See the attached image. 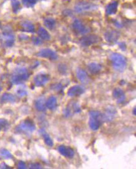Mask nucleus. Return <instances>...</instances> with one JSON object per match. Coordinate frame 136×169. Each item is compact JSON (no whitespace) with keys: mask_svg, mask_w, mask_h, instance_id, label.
Returning <instances> with one entry per match:
<instances>
[{"mask_svg":"<svg viewBox=\"0 0 136 169\" xmlns=\"http://www.w3.org/2000/svg\"><path fill=\"white\" fill-rule=\"evenodd\" d=\"M1 127H0V131H1Z\"/></svg>","mask_w":136,"mask_h":169,"instance_id":"58836bf2","label":"nucleus"},{"mask_svg":"<svg viewBox=\"0 0 136 169\" xmlns=\"http://www.w3.org/2000/svg\"><path fill=\"white\" fill-rule=\"evenodd\" d=\"M38 57L46 58L50 60H56L58 58L57 54L54 50L50 49H43L37 53Z\"/></svg>","mask_w":136,"mask_h":169,"instance_id":"6e6552de","label":"nucleus"},{"mask_svg":"<svg viewBox=\"0 0 136 169\" xmlns=\"http://www.w3.org/2000/svg\"><path fill=\"white\" fill-rule=\"evenodd\" d=\"M39 132H40V134H41V135L42 136L45 144H46L49 147H52L54 145L53 140L52 139L51 137L50 136V135L48 134V133L46 132L45 129H43V128H42V129H40Z\"/></svg>","mask_w":136,"mask_h":169,"instance_id":"a211bd4d","label":"nucleus"},{"mask_svg":"<svg viewBox=\"0 0 136 169\" xmlns=\"http://www.w3.org/2000/svg\"><path fill=\"white\" fill-rule=\"evenodd\" d=\"M15 101H16L15 97L9 93L3 94L1 98V102L3 103H14Z\"/></svg>","mask_w":136,"mask_h":169,"instance_id":"5701e85b","label":"nucleus"},{"mask_svg":"<svg viewBox=\"0 0 136 169\" xmlns=\"http://www.w3.org/2000/svg\"><path fill=\"white\" fill-rule=\"evenodd\" d=\"M104 37L107 42L114 44L117 41L120 37V33L115 30H110L105 33Z\"/></svg>","mask_w":136,"mask_h":169,"instance_id":"f8f14e48","label":"nucleus"},{"mask_svg":"<svg viewBox=\"0 0 136 169\" xmlns=\"http://www.w3.org/2000/svg\"><path fill=\"white\" fill-rule=\"evenodd\" d=\"M29 73L27 69L24 67H18L14 70L11 77V81L13 84L19 85L27 80Z\"/></svg>","mask_w":136,"mask_h":169,"instance_id":"f03ea898","label":"nucleus"},{"mask_svg":"<svg viewBox=\"0 0 136 169\" xmlns=\"http://www.w3.org/2000/svg\"><path fill=\"white\" fill-rule=\"evenodd\" d=\"M135 109H136V108H135V107H134V110H133V114H134V116L136 115V114H135Z\"/></svg>","mask_w":136,"mask_h":169,"instance_id":"c9c22d12","label":"nucleus"},{"mask_svg":"<svg viewBox=\"0 0 136 169\" xmlns=\"http://www.w3.org/2000/svg\"><path fill=\"white\" fill-rule=\"evenodd\" d=\"M1 86L0 85V91H1Z\"/></svg>","mask_w":136,"mask_h":169,"instance_id":"e433bc0d","label":"nucleus"},{"mask_svg":"<svg viewBox=\"0 0 136 169\" xmlns=\"http://www.w3.org/2000/svg\"><path fill=\"white\" fill-rule=\"evenodd\" d=\"M73 29L78 34H85L90 32V29L80 21V20H75L73 23Z\"/></svg>","mask_w":136,"mask_h":169,"instance_id":"1a4fd4ad","label":"nucleus"},{"mask_svg":"<svg viewBox=\"0 0 136 169\" xmlns=\"http://www.w3.org/2000/svg\"><path fill=\"white\" fill-rule=\"evenodd\" d=\"M38 0H22V2L24 6L27 7H32L37 3Z\"/></svg>","mask_w":136,"mask_h":169,"instance_id":"cd10ccee","label":"nucleus"},{"mask_svg":"<svg viewBox=\"0 0 136 169\" xmlns=\"http://www.w3.org/2000/svg\"><path fill=\"white\" fill-rule=\"evenodd\" d=\"M50 80V76L48 75L40 73L35 76L34 83L37 86H43L47 84Z\"/></svg>","mask_w":136,"mask_h":169,"instance_id":"9d476101","label":"nucleus"},{"mask_svg":"<svg viewBox=\"0 0 136 169\" xmlns=\"http://www.w3.org/2000/svg\"><path fill=\"white\" fill-rule=\"evenodd\" d=\"M46 107L48 109L53 110L57 108V99L55 97L51 96L46 101Z\"/></svg>","mask_w":136,"mask_h":169,"instance_id":"412c9836","label":"nucleus"},{"mask_svg":"<svg viewBox=\"0 0 136 169\" xmlns=\"http://www.w3.org/2000/svg\"><path fill=\"white\" fill-rule=\"evenodd\" d=\"M100 38L96 35H89L82 37L80 39V43L84 47H88L99 42Z\"/></svg>","mask_w":136,"mask_h":169,"instance_id":"0eeeda50","label":"nucleus"},{"mask_svg":"<svg viewBox=\"0 0 136 169\" xmlns=\"http://www.w3.org/2000/svg\"><path fill=\"white\" fill-rule=\"evenodd\" d=\"M112 95L114 98L117 100V103L119 104H122L126 99V96L124 91L120 88H115L113 90Z\"/></svg>","mask_w":136,"mask_h":169,"instance_id":"4468645a","label":"nucleus"},{"mask_svg":"<svg viewBox=\"0 0 136 169\" xmlns=\"http://www.w3.org/2000/svg\"><path fill=\"white\" fill-rule=\"evenodd\" d=\"M17 129L18 132L29 134V133L33 132L36 129V127H35V124L33 121L26 119L17 127Z\"/></svg>","mask_w":136,"mask_h":169,"instance_id":"39448f33","label":"nucleus"},{"mask_svg":"<svg viewBox=\"0 0 136 169\" xmlns=\"http://www.w3.org/2000/svg\"><path fill=\"white\" fill-rule=\"evenodd\" d=\"M58 151L62 155L68 158H72L75 155V151L72 148L65 145L59 146Z\"/></svg>","mask_w":136,"mask_h":169,"instance_id":"9b49d317","label":"nucleus"},{"mask_svg":"<svg viewBox=\"0 0 136 169\" xmlns=\"http://www.w3.org/2000/svg\"><path fill=\"white\" fill-rule=\"evenodd\" d=\"M38 35L40 39L45 40H49L51 38L47 30L42 27H40L38 30Z\"/></svg>","mask_w":136,"mask_h":169,"instance_id":"b1692460","label":"nucleus"},{"mask_svg":"<svg viewBox=\"0 0 136 169\" xmlns=\"http://www.w3.org/2000/svg\"><path fill=\"white\" fill-rule=\"evenodd\" d=\"M55 24H56V22L52 18H47L44 20V25L45 27L50 30L53 29L55 27Z\"/></svg>","mask_w":136,"mask_h":169,"instance_id":"393cba45","label":"nucleus"},{"mask_svg":"<svg viewBox=\"0 0 136 169\" xmlns=\"http://www.w3.org/2000/svg\"><path fill=\"white\" fill-rule=\"evenodd\" d=\"M30 167L31 168H42V166L39 163H32L30 165Z\"/></svg>","mask_w":136,"mask_h":169,"instance_id":"473e14b6","label":"nucleus"},{"mask_svg":"<svg viewBox=\"0 0 136 169\" xmlns=\"http://www.w3.org/2000/svg\"><path fill=\"white\" fill-rule=\"evenodd\" d=\"M19 38H21V39H22V40H24V39H28V37L25 36L24 35H21L19 36Z\"/></svg>","mask_w":136,"mask_h":169,"instance_id":"f704fd0d","label":"nucleus"},{"mask_svg":"<svg viewBox=\"0 0 136 169\" xmlns=\"http://www.w3.org/2000/svg\"><path fill=\"white\" fill-rule=\"evenodd\" d=\"M18 168L20 169H24L27 168V165L24 162L19 161L18 163Z\"/></svg>","mask_w":136,"mask_h":169,"instance_id":"7c9ffc66","label":"nucleus"},{"mask_svg":"<svg viewBox=\"0 0 136 169\" xmlns=\"http://www.w3.org/2000/svg\"><path fill=\"white\" fill-rule=\"evenodd\" d=\"M45 100L43 97H40L35 102V106L38 111L44 112L46 110V104H45Z\"/></svg>","mask_w":136,"mask_h":169,"instance_id":"aec40b11","label":"nucleus"},{"mask_svg":"<svg viewBox=\"0 0 136 169\" xmlns=\"http://www.w3.org/2000/svg\"><path fill=\"white\" fill-rule=\"evenodd\" d=\"M85 92V89L82 86L80 85H75L70 87L68 89L67 95L70 97H78L81 95Z\"/></svg>","mask_w":136,"mask_h":169,"instance_id":"ddd939ff","label":"nucleus"},{"mask_svg":"<svg viewBox=\"0 0 136 169\" xmlns=\"http://www.w3.org/2000/svg\"><path fill=\"white\" fill-rule=\"evenodd\" d=\"M27 91L25 90L24 88H19L17 90V94L18 96L20 97H23L24 96H26L27 95Z\"/></svg>","mask_w":136,"mask_h":169,"instance_id":"c85d7f7f","label":"nucleus"},{"mask_svg":"<svg viewBox=\"0 0 136 169\" xmlns=\"http://www.w3.org/2000/svg\"><path fill=\"white\" fill-rule=\"evenodd\" d=\"M32 40L33 43L36 45H40V44H42V39H41L40 37L34 36L32 38Z\"/></svg>","mask_w":136,"mask_h":169,"instance_id":"c756f323","label":"nucleus"},{"mask_svg":"<svg viewBox=\"0 0 136 169\" xmlns=\"http://www.w3.org/2000/svg\"><path fill=\"white\" fill-rule=\"evenodd\" d=\"M118 7V3L117 1H113L109 3L106 7V13L107 15H113L116 13Z\"/></svg>","mask_w":136,"mask_h":169,"instance_id":"4be33fe9","label":"nucleus"},{"mask_svg":"<svg viewBox=\"0 0 136 169\" xmlns=\"http://www.w3.org/2000/svg\"><path fill=\"white\" fill-rule=\"evenodd\" d=\"M20 27H21L22 31L29 33H33L35 30L34 25L28 20H24V21L21 22Z\"/></svg>","mask_w":136,"mask_h":169,"instance_id":"f3484780","label":"nucleus"},{"mask_svg":"<svg viewBox=\"0 0 136 169\" xmlns=\"http://www.w3.org/2000/svg\"><path fill=\"white\" fill-rule=\"evenodd\" d=\"M116 113V110H115L114 107H109L105 110L104 116H102V119L103 118V119L106 122H110L114 119Z\"/></svg>","mask_w":136,"mask_h":169,"instance_id":"dca6fc26","label":"nucleus"},{"mask_svg":"<svg viewBox=\"0 0 136 169\" xmlns=\"http://www.w3.org/2000/svg\"><path fill=\"white\" fill-rule=\"evenodd\" d=\"M119 45L120 48L122 50H125V49H126V45H125L124 42H120V43L119 44Z\"/></svg>","mask_w":136,"mask_h":169,"instance_id":"72a5a7b5","label":"nucleus"},{"mask_svg":"<svg viewBox=\"0 0 136 169\" xmlns=\"http://www.w3.org/2000/svg\"><path fill=\"white\" fill-rule=\"evenodd\" d=\"M63 88V85L62 83H57L55 85V86H53V90H55V91H58L61 90Z\"/></svg>","mask_w":136,"mask_h":169,"instance_id":"2f4dec72","label":"nucleus"},{"mask_svg":"<svg viewBox=\"0 0 136 169\" xmlns=\"http://www.w3.org/2000/svg\"><path fill=\"white\" fill-rule=\"evenodd\" d=\"M3 39L6 47H12L14 42V35L12 29L9 27H4L3 31Z\"/></svg>","mask_w":136,"mask_h":169,"instance_id":"423d86ee","label":"nucleus"},{"mask_svg":"<svg viewBox=\"0 0 136 169\" xmlns=\"http://www.w3.org/2000/svg\"><path fill=\"white\" fill-rule=\"evenodd\" d=\"M110 59L113 68L118 72H123L126 68L127 61L124 56L117 53H113L110 56Z\"/></svg>","mask_w":136,"mask_h":169,"instance_id":"f257e3e1","label":"nucleus"},{"mask_svg":"<svg viewBox=\"0 0 136 169\" xmlns=\"http://www.w3.org/2000/svg\"><path fill=\"white\" fill-rule=\"evenodd\" d=\"M0 157L4 159H12L13 155L11 153L5 148H1L0 149Z\"/></svg>","mask_w":136,"mask_h":169,"instance_id":"a878e982","label":"nucleus"},{"mask_svg":"<svg viewBox=\"0 0 136 169\" xmlns=\"http://www.w3.org/2000/svg\"><path fill=\"white\" fill-rule=\"evenodd\" d=\"M89 124L90 129L93 131H97L100 126V117L102 115L97 110H91L89 112Z\"/></svg>","mask_w":136,"mask_h":169,"instance_id":"7ed1b4c3","label":"nucleus"},{"mask_svg":"<svg viewBox=\"0 0 136 169\" xmlns=\"http://www.w3.org/2000/svg\"><path fill=\"white\" fill-rule=\"evenodd\" d=\"M98 7L96 4L89 2H79L75 7V11L77 13H83L87 12H91L97 10Z\"/></svg>","mask_w":136,"mask_h":169,"instance_id":"20e7f679","label":"nucleus"},{"mask_svg":"<svg viewBox=\"0 0 136 169\" xmlns=\"http://www.w3.org/2000/svg\"><path fill=\"white\" fill-rule=\"evenodd\" d=\"M77 77L79 81H80V82H82V83L87 84L90 81V79L86 71L81 68H78L77 70Z\"/></svg>","mask_w":136,"mask_h":169,"instance_id":"2eb2a0df","label":"nucleus"},{"mask_svg":"<svg viewBox=\"0 0 136 169\" xmlns=\"http://www.w3.org/2000/svg\"><path fill=\"white\" fill-rule=\"evenodd\" d=\"M1 22H0V27H1Z\"/></svg>","mask_w":136,"mask_h":169,"instance_id":"4c0bfd02","label":"nucleus"},{"mask_svg":"<svg viewBox=\"0 0 136 169\" xmlns=\"http://www.w3.org/2000/svg\"><path fill=\"white\" fill-rule=\"evenodd\" d=\"M12 7L14 13H17L21 9V4L18 0H12Z\"/></svg>","mask_w":136,"mask_h":169,"instance_id":"bb28decb","label":"nucleus"},{"mask_svg":"<svg viewBox=\"0 0 136 169\" xmlns=\"http://www.w3.org/2000/svg\"><path fill=\"white\" fill-rule=\"evenodd\" d=\"M87 68L89 72L94 75H96L100 73L102 68V66L97 63H91L89 64L87 66Z\"/></svg>","mask_w":136,"mask_h":169,"instance_id":"6ab92c4d","label":"nucleus"}]
</instances>
